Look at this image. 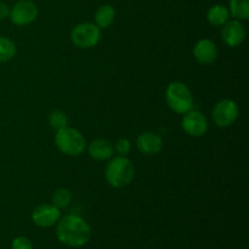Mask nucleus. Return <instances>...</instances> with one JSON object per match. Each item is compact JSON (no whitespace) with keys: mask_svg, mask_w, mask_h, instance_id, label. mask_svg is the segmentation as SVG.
<instances>
[{"mask_svg":"<svg viewBox=\"0 0 249 249\" xmlns=\"http://www.w3.org/2000/svg\"><path fill=\"white\" fill-rule=\"evenodd\" d=\"M56 236L61 243L68 247H83L90 241L91 228L83 218L70 214L58 219Z\"/></svg>","mask_w":249,"mask_h":249,"instance_id":"1","label":"nucleus"},{"mask_svg":"<svg viewBox=\"0 0 249 249\" xmlns=\"http://www.w3.org/2000/svg\"><path fill=\"white\" fill-rule=\"evenodd\" d=\"M135 169L133 163L125 156H118L109 160L105 169V177L109 186L114 189H123L128 186L134 179Z\"/></svg>","mask_w":249,"mask_h":249,"instance_id":"2","label":"nucleus"},{"mask_svg":"<svg viewBox=\"0 0 249 249\" xmlns=\"http://www.w3.org/2000/svg\"><path fill=\"white\" fill-rule=\"evenodd\" d=\"M165 100L173 112L184 114L194 107V96L191 90L181 82H173L165 90Z\"/></svg>","mask_w":249,"mask_h":249,"instance_id":"3","label":"nucleus"},{"mask_svg":"<svg viewBox=\"0 0 249 249\" xmlns=\"http://www.w3.org/2000/svg\"><path fill=\"white\" fill-rule=\"evenodd\" d=\"M55 143L61 152L72 157L82 155L87 147V141L83 134L77 129L68 126L56 131Z\"/></svg>","mask_w":249,"mask_h":249,"instance_id":"4","label":"nucleus"},{"mask_svg":"<svg viewBox=\"0 0 249 249\" xmlns=\"http://www.w3.org/2000/svg\"><path fill=\"white\" fill-rule=\"evenodd\" d=\"M100 29L101 28H99L96 24L90 23V22L79 23L71 32V40L79 49L94 48L101 39Z\"/></svg>","mask_w":249,"mask_h":249,"instance_id":"5","label":"nucleus"},{"mask_svg":"<svg viewBox=\"0 0 249 249\" xmlns=\"http://www.w3.org/2000/svg\"><path fill=\"white\" fill-rule=\"evenodd\" d=\"M238 109L237 104L233 100L225 99L219 101L213 108V121L220 128H228L235 123L236 119L238 118Z\"/></svg>","mask_w":249,"mask_h":249,"instance_id":"6","label":"nucleus"},{"mask_svg":"<svg viewBox=\"0 0 249 249\" xmlns=\"http://www.w3.org/2000/svg\"><path fill=\"white\" fill-rule=\"evenodd\" d=\"M9 17L16 26H26L38 17V7L32 0H19L10 10Z\"/></svg>","mask_w":249,"mask_h":249,"instance_id":"7","label":"nucleus"},{"mask_svg":"<svg viewBox=\"0 0 249 249\" xmlns=\"http://www.w3.org/2000/svg\"><path fill=\"white\" fill-rule=\"evenodd\" d=\"M181 126L185 133L194 138H201L208 130V119L202 112L190 109L184 113Z\"/></svg>","mask_w":249,"mask_h":249,"instance_id":"8","label":"nucleus"},{"mask_svg":"<svg viewBox=\"0 0 249 249\" xmlns=\"http://www.w3.org/2000/svg\"><path fill=\"white\" fill-rule=\"evenodd\" d=\"M61 218L60 209L53 204H41L36 207L32 213V220L39 228H50L53 226Z\"/></svg>","mask_w":249,"mask_h":249,"instance_id":"9","label":"nucleus"},{"mask_svg":"<svg viewBox=\"0 0 249 249\" xmlns=\"http://www.w3.org/2000/svg\"><path fill=\"white\" fill-rule=\"evenodd\" d=\"M221 38L226 45L235 48L243 43L246 38V28L238 19L228 21L221 29Z\"/></svg>","mask_w":249,"mask_h":249,"instance_id":"10","label":"nucleus"},{"mask_svg":"<svg viewBox=\"0 0 249 249\" xmlns=\"http://www.w3.org/2000/svg\"><path fill=\"white\" fill-rule=\"evenodd\" d=\"M136 147L143 155H157L163 147L162 136L156 133H151V131L140 134L136 139Z\"/></svg>","mask_w":249,"mask_h":249,"instance_id":"11","label":"nucleus"},{"mask_svg":"<svg viewBox=\"0 0 249 249\" xmlns=\"http://www.w3.org/2000/svg\"><path fill=\"white\" fill-rule=\"evenodd\" d=\"M194 56L202 65H211L218 57V48L209 39H201L194 46Z\"/></svg>","mask_w":249,"mask_h":249,"instance_id":"12","label":"nucleus"},{"mask_svg":"<svg viewBox=\"0 0 249 249\" xmlns=\"http://www.w3.org/2000/svg\"><path fill=\"white\" fill-rule=\"evenodd\" d=\"M89 155L95 160H106L113 156V146L105 139H96L89 145Z\"/></svg>","mask_w":249,"mask_h":249,"instance_id":"13","label":"nucleus"},{"mask_svg":"<svg viewBox=\"0 0 249 249\" xmlns=\"http://www.w3.org/2000/svg\"><path fill=\"white\" fill-rule=\"evenodd\" d=\"M230 18V11L224 5H214L207 12V19L214 27H221Z\"/></svg>","mask_w":249,"mask_h":249,"instance_id":"14","label":"nucleus"},{"mask_svg":"<svg viewBox=\"0 0 249 249\" xmlns=\"http://www.w3.org/2000/svg\"><path fill=\"white\" fill-rule=\"evenodd\" d=\"M116 17V11L111 5H102L96 10L95 14V22L99 28H107L111 26Z\"/></svg>","mask_w":249,"mask_h":249,"instance_id":"15","label":"nucleus"},{"mask_svg":"<svg viewBox=\"0 0 249 249\" xmlns=\"http://www.w3.org/2000/svg\"><path fill=\"white\" fill-rule=\"evenodd\" d=\"M230 14L238 21L249 18V0H230Z\"/></svg>","mask_w":249,"mask_h":249,"instance_id":"16","label":"nucleus"},{"mask_svg":"<svg viewBox=\"0 0 249 249\" xmlns=\"http://www.w3.org/2000/svg\"><path fill=\"white\" fill-rule=\"evenodd\" d=\"M16 55V45L11 39L0 36V62H7Z\"/></svg>","mask_w":249,"mask_h":249,"instance_id":"17","label":"nucleus"},{"mask_svg":"<svg viewBox=\"0 0 249 249\" xmlns=\"http://www.w3.org/2000/svg\"><path fill=\"white\" fill-rule=\"evenodd\" d=\"M72 202V194L67 189H58L53 195V204L58 209L68 207Z\"/></svg>","mask_w":249,"mask_h":249,"instance_id":"18","label":"nucleus"},{"mask_svg":"<svg viewBox=\"0 0 249 249\" xmlns=\"http://www.w3.org/2000/svg\"><path fill=\"white\" fill-rule=\"evenodd\" d=\"M49 123H50V126L53 130L57 131L60 130V129H63L67 126L68 118L65 114V112L53 111L51 112L50 116H49Z\"/></svg>","mask_w":249,"mask_h":249,"instance_id":"19","label":"nucleus"},{"mask_svg":"<svg viewBox=\"0 0 249 249\" xmlns=\"http://www.w3.org/2000/svg\"><path fill=\"white\" fill-rule=\"evenodd\" d=\"M12 249H33V243L31 242V240L24 236H18V237L15 238L12 241L11 245Z\"/></svg>","mask_w":249,"mask_h":249,"instance_id":"20","label":"nucleus"},{"mask_svg":"<svg viewBox=\"0 0 249 249\" xmlns=\"http://www.w3.org/2000/svg\"><path fill=\"white\" fill-rule=\"evenodd\" d=\"M130 148H131V143L128 139L122 138L116 142V151L121 156L128 155V153L130 152Z\"/></svg>","mask_w":249,"mask_h":249,"instance_id":"21","label":"nucleus"},{"mask_svg":"<svg viewBox=\"0 0 249 249\" xmlns=\"http://www.w3.org/2000/svg\"><path fill=\"white\" fill-rule=\"evenodd\" d=\"M10 15V7L7 6L5 2H0V21L5 19L6 17H9Z\"/></svg>","mask_w":249,"mask_h":249,"instance_id":"22","label":"nucleus"}]
</instances>
